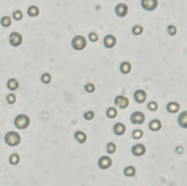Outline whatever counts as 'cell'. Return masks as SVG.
<instances>
[{
    "mask_svg": "<svg viewBox=\"0 0 187 186\" xmlns=\"http://www.w3.org/2000/svg\"><path fill=\"white\" fill-rule=\"evenodd\" d=\"M5 142L8 146L15 147L18 146L21 142L20 134L15 131H10L6 133L5 135Z\"/></svg>",
    "mask_w": 187,
    "mask_h": 186,
    "instance_id": "cell-1",
    "label": "cell"
},
{
    "mask_svg": "<svg viewBox=\"0 0 187 186\" xmlns=\"http://www.w3.org/2000/svg\"><path fill=\"white\" fill-rule=\"evenodd\" d=\"M14 125L17 129L20 130L27 129L30 125V118L25 114L19 115L14 120Z\"/></svg>",
    "mask_w": 187,
    "mask_h": 186,
    "instance_id": "cell-2",
    "label": "cell"
},
{
    "mask_svg": "<svg viewBox=\"0 0 187 186\" xmlns=\"http://www.w3.org/2000/svg\"><path fill=\"white\" fill-rule=\"evenodd\" d=\"M71 46L75 50H82L87 46V40L82 35H76L72 40Z\"/></svg>",
    "mask_w": 187,
    "mask_h": 186,
    "instance_id": "cell-3",
    "label": "cell"
},
{
    "mask_svg": "<svg viewBox=\"0 0 187 186\" xmlns=\"http://www.w3.org/2000/svg\"><path fill=\"white\" fill-rule=\"evenodd\" d=\"M22 42H23V37L19 32H13L10 34L9 42L10 46H12L13 47H19L21 45Z\"/></svg>",
    "mask_w": 187,
    "mask_h": 186,
    "instance_id": "cell-4",
    "label": "cell"
},
{
    "mask_svg": "<svg viewBox=\"0 0 187 186\" xmlns=\"http://www.w3.org/2000/svg\"><path fill=\"white\" fill-rule=\"evenodd\" d=\"M159 5L158 0H141L142 7L146 11H153Z\"/></svg>",
    "mask_w": 187,
    "mask_h": 186,
    "instance_id": "cell-5",
    "label": "cell"
},
{
    "mask_svg": "<svg viewBox=\"0 0 187 186\" xmlns=\"http://www.w3.org/2000/svg\"><path fill=\"white\" fill-rule=\"evenodd\" d=\"M129 12L128 6L124 3H119L115 7L116 15L119 18H124L126 16Z\"/></svg>",
    "mask_w": 187,
    "mask_h": 186,
    "instance_id": "cell-6",
    "label": "cell"
},
{
    "mask_svg": "<svg viewBox=\"0 0 187 186\" xmlns=\"http://www.w3.org/2000/svg\"><path fill=\"white\" fill-rule=\"evenodd\" d=\"M145 119V115L140 111H135L130 117V121L133 124H143Z\"/></svg>",
    "mask_w": 187,
    "mask_h": 186,
    "instance_id": "cell-7",
    "label": "cell"
},
{
    "mask_svg": "<svg viewBox=\"0 0 187 186\" xmlns=\"http://www.w3.org/2000/svg\"><path fill=\"white\" fill-rule=\"evenodd\" d=\"M98 165L99 167L102 170H107L110 168L112 165L111 158L108 156H102L98 161Z\"/></svg>",
    "mask_w": 187,
    "mask_h": 186,
    "instance_id": "cell-8",
    "label": "cell"
},
{
    "mask_svg": "<svg viewBox=\"0 0 187 186\" xmlns=\"http://www.w3.org/2000/svg\"><path fill=\"white\" fill-rule=\"evenodd\" d=\"M115 104L118 105L121 109H125L128 107L130 104V101L126 97L122 95H119L115 99Z\"/></svg>",
    "mask_w": 187,
    "mask_h": 186,
    "instance_id": "cell-9",
    "label": "cell"
},
{
    "mask_svg": "<svg viewBox=\"0 0 187 186\" xmlns=\"http://www.w3.org/2000/svg\"><path fill=\"white\" fill-rule=\"evenodd\" d=\"M145 147L143 144H137L131 148V153L135 156H142L145 153Z\"/></svg>",
    "mask_w": 187,
    "mask_h": 186,
    "instance_id": "cell-10",
    "label": "cell"
},
{
    "mask_svg": "<svg viewBox=\"0 0 187 186\" xmlns=\"http://www.w3.org/2000/svg\"><path fill=\"white\" fill-rule=\"evenodd\" d=\"M116 37L111 34H108L104 38V46L107 48H112L116 45Z\"/></svg>",
    "mask_w": 187,
    "mask_h": 186,
    "instance_id": "cell-11",
    "label": "cell"
},
{
    "mask_svg": "<svg viewBox=\"0 0 187 186\" xmlns=\"http://www.w3.org/2000/svg\"><path fill=\"white\" fill-rule=\"evenodd\" d=\"M147 98V94L144 90H137L134 94V99L137 103H143Z\"/></svg>",
    "mask_w": 187,
    "mask_h": 186,
    "instance_id": "cell-12",
    "label": "cell"
},
{
    "mask_svg": "<svg viewBox=\"0 0 187 186\" xmlns=\"http://www.w3.org/2000/svg\"><path fill=\"white\" fill-rule=\"evenodd\" d=\"M125 131H126V126L122 123H117L113 126V131L116 135L121 136L124 134Z\"/></svg>",
    "mask_w": 187,
    "mask_h": 186,
    "instance_id": "cell-13",
    "label": "cell"
},
{
    "mask_svg": "<svg viewBox=\"0 0 187 186\" xmlns=\"http://www.w3.org/2000/svg\"><path fill=\"white\" fill-rule=\"evenodd\" d=\"M178 122L180 127L186 129L187 128V111H184L178 116Z\"/></svg>",
    "mask_w": 187,
    "mask_h": 186,
    "instance_id": "cell-14",
    "label": "cell"
},
{
    "mask_svg": "<svg viewBox=\"0 0 187 186\" xmlns=\"http://www.w3.org/2000/svg\"><path fill=\"white\" fill-rule=\"evenodd\" d=\"M180 109V105L175 102H171L167 105V110L170 113H175Z\"/></svg>",
    "mask_w": 187,
    "mask_h": 186,
    "instance_id": "cell-15",
    "label": "cell"
},
{
    "mask_svg": "<svg viewBox=\"0 0 187 186\" xmlns=\"http://www.w3.org/2000/svg\"><path fill=\"white\" fill-rule=\"evenodd\" d=\"M7 86L10 91H15V90H17L19 88V82L16 79L11 78L7 81Z\"/></svg>",
    "mask_w": 187,
    "mask_h": 186,
    "instance_id": "cell-16",
    "label": "cell"
},
{
    "mask_svg": "<svg viewBox=\"0 0 187 186\" xmlns=\"http://www.w3.org/2000/svg\"><path fill=\"white\" fill-rule=\"evenodd\" d=\"M149 129L153 131H159V129L162 127V123H161L160 121H159L157 119H154L151 121L148 125Z\"/></svg>",
    "mask_w": 187,
    "mask_h": 186,
    "instance_id": "cell-17",
    "label": "cell"
},
{
    "mask_svg": "<svg viewBox=\"0 0 187 186\" xmlns=\"http://www.w3.org/2000/svg\"><path fill=\"white\" fill-rule=\"evenodd\" d=\"M131 69V64L127 61L122 62V64H121V65H120V70H121V72L124 75L130 73Z\"/></svg>",
    "mask_w": 187,
    "mask_h": 186,
    "instance_id": "cell-18",
    "label": "cell"
},
{
    "mask_svg": "<svg viewBox=\"0 0 187 186\" xmlns=\"http://www.w3.org/2000/svg\"><path fill=\"white\" fill-rule=\"evenodd\" d=\"M27 14L29 17H36L40 14L39 8L35 5H32L27 10Z\"/></svg>",
    "mask_w": 187,
    "mask_h": 186,
    "instance_id": "cell-19",
    "label": "cell"
},
{
    "mask_svg": "<svg viewBox=\"0 0 187 186\" xmlns=\"http://www.w3.org/2000/svg\"><path fill=\"white\" fill-rule=\"evenodd\" d=\"M75 138L77 139L79 143H84L86 141V139H87V137H86V134L84 132L81 131H78L77 132H75Z\"/></svg>",
    "mask_w": 187,
    "mask_h": 186,
    "instance_id": "cell-20",
    "label": "cell"
},
{
    "mask_svg": "<svg viewBox=\"0 0 187 186\" xmlns=\"http://www.w3.org/2000/svg\"><path fill=\"white\" fill-rule=\"evenodd\" d=\"M135 172H136V170L133 166H127L125 168L124 171V174L127 177H133L135 174Z\"/></svg>",
    "mask_w": 187,
    "mask_h": 186,
    "instance_id": "cell-21",
    "label": "cell"
},
{
    "mask_svg": "<svg viewBox=\"0 0 187 186\" xmlns=\"http://www.w3.org/2000/svg\"><path fill=\"white\" fill-rule=\"evenodd\" d=\"M9 161L12 165H17L20 162V156L18 153H13L10 156Z\"/></svg>",
    "mask_w": 187,
    "mask_h": 186,
    "instance_id": "cell-22",
    "label": "cell"
},
{
    "mask_svg": "<svg viewBox=\"0 0 187 186\" xmlns=\"http://www.w3.org/2000/svg\"><path fill=\"white\" fill-rule=\"evenodd\" d=\"M11 18L9 16H4L2 17L1 20H0V23L2 24V26L5 28H7V27L10 26L11 25Z\"/></svg>",
    "mask_w": 187,
    "mask_h": 186,
    "instance_id": "cell-23",
    "label": "cell"
},
{
    "mask_svg": "<svg viewBox=\"0 0 187 186\" xmlns=\"http://www.w3.org/2000/svg\"><path fill=\"white\" fill-rule=\"evenodd\" d=\"M117 114H118V112H117V109L115 108H109L107 109L106 115L109 118H114V117H116Z\"/></svg>",
    "mask_w": 187,
    "mask_h": 186,
    "instance_id": "cell-24",
    "label": "cell"
},
{
    "mask_svg": "<svg viewBox=\"0 0 187 186\" xmlns=\"http://www.w3.org/2000/svg\"><path fill=\"white\" fill-rule=\"evenodd\" d=\"M116 150V146L113 142H109L107 145V151L110 154H113Z\"/></svg>",
    "mask_w": 187,
    "mask_h": 186,
    "instance_id": "cell-25",
    "label": "cell"
},
{
    "mask_svg": "<svg viewBox=\"0 0 187 186\" xmlns=\"http://www.w3.org/2000/svg\"><path fill=\"white\" fill-rule=\"evenodd\" d=\"M143 132L142 130L136 129L132 131V137L135 139H140L143 137Z\"/></svg>",
    "mask_w": 187,
    "mask_h": 186,
    "instance_id": "cell-26",
    "label": "cell"
},
{
    "mask_svg": "<svg viewBox=\"0 0 187 186\" xmlns=\"http://www.w3.org/2000/svg\"><path fill=\"white\" fill-rule=\"evenodd\" d=\"M143 27L140 25H136L133 27V29H132V33L135 34V35H140L143 33Z\"/></svg>",
    "mask_w": 187,
    "mask_h": 186,
    "instance_id": "cell-27",
    "label": "cell"
},
{
    "mask_svg": "<svg viewBox=\"0 0 187 186\" xmlns=\"http://www.w3.org/2000/svg\"><path fill=\"white\" fill-rule=\"evenodd\" d=\"M41 80H42L43 83H49L51 80V75L49 74V73H44V74H42V77H41Z\"/></svg>",
    "mask_w": 187,
    "mask_h": 186,
    "instance_id": "cell-28",
    "label": "cell"
},
{
    "mask_svg": "<svg viewBox=\"0 0 187 186\" xmlns=\"http://www.w3.org/2000/svg\"><path fill=\"white\" fill-rule=\"evenodd\" d=\"M6 99H7V102L8 104H13L15 102V101H16V96H15L14 94H10L7 96Z\"/></svg>",
    "mask_w": 187,
    "mask_h": 186,
    "instance_id": "cell-29",
    "label": "cell"
},
{
    "mask_svg": "<svg viewBox=\"0 0 187 186\" xmlns=\"http://www.w3.org/2000/svg\"><path fill=\"white\" fill-rule=\"evenodd\" d=\"M13 17L15 20H20L23 18V13L20 10H15L13 13Z\"/></svg>",
    "mask_w": 187,
    "mask_h": 186,
    "instance_id": "cell-30",
    "label": "cell"
},
{
    "mask_svg": "<svg viewBox=\"0 0 187 186\" xmlns=\"http://www.w3.org/2000/svg\"><path fill=\"white\" fill-rule=\"evenodd\" d=\"M148 109L151 111H155L158 109V104L154 101H152L148 104Z\"/></svg>",
    "mask_w": 187,
    "mask_h": 186,
    "instance_id": "cell-31",
    "label": "cell"
},
{
    "mask_svg": "<svg viewBox=\"0 0 187 186\" xmlns=\"http://www.w3.org/2000/svg\"><path fill=\"white\" fill-rule=\"evenodd\" d=\"M85 90H86V92L88 93H92L95 91V86L91 82L89 83H87L85 86Z\"/></svg>",
    "mask_w": 187,
    "mask_h": 186,
    "instance_id": "cell-32",
    "label": "cell"
},
{
    "mask_svg": "<svg viewBox=\"0 0 187 186\" xmlns=\"http://www.w3.org/2000/svg\"><path fill=\"white\" fill-rule=\"evenodd\" d=\"M167 32H168V33L170 34V35L173 36L177 33V29H176V27L174 25H169L167 26Z\"/></svg>",
    "mask_w": 187,
    "mask_h": 186,
    "instance_id": "cell-33",
    "label": "cell"
},
{
    "mask_svg": "<svg viewBox=\"0 0 187 186\" xmlns=\"http://www.w3.org/2000/svg\"><path fill=\"white\" fill-rule=\"evenodd\" d=\"M94 117V112L93 111H88L84 113V117L86 120H89V121L92 120Z\"/></svg>",
    "mask_w": 187,
    "mask_h": 186,
    "instance_id": "cell-34",
    "label": "cell"
},
{
    "mask_svg": "<svg viewBox=\"0 0 187 186\" xmlns=\"http://www.w3.org/2000/svg\"><path fill=\"white\" fill-rule=\"evenodd\" d=\"M89 39L91 42H95L98 40V35L95 32H90L89 34Z\"/></svg>",
    "mask_w": 187,
    "mask_h": 186,
    "instance_id": "cell-35",
    "label": "cell"
},
{
    "mask_svg": "<svg viewBox=\"0 0 187 186\" xmlns=\"http://www.w3.org/2000/svg\"><path fill=\"white\" fill-rule=\"evenodd\" d=\"M183 150H183V148L182 147H180V146H178V147L176 148V151H177L178 153H182Z\"/></svg>",
    "mask_w": 187,
    "mask_h": 186,
    "instance_id": "cell-36",
    "label": "cell"
}]
</instances>
